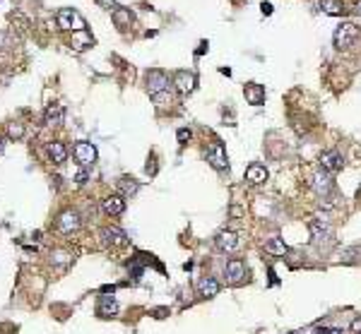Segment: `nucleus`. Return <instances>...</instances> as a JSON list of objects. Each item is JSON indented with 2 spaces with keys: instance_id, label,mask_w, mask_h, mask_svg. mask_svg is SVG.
I'll list each match as a JSON object with an SVG mask.
<instances>
[{
  "instance_id": "f257e3e1",
  "label": "nucleus",
  "mask_w": 361,
  "mask_h": 334,
  "mask_svg": "<svg viewBox=\"0 0 361 334\" xmlns=\"http://www.w3.org/2000/svg\"><path fill=\"white\" fill-rule=\"evenodd\" d=\"M359 36H361L359 27L351 24V22H344V24H339L335 29V48L337 51H347V48H351L354 43L359 41Z\"/></svg>"
},
{
  "instance_id": "f03ea898",
  "label": "nucleus",
  "mask_w": 361,
  "mask_h": 334,
  "mask_svg": "<svg viewBox=\"0 0 361 334\" xmlns=\"http://www.w3.org/2000/svg\"><path fill=\"white\" fill-rule=\"evenodd\" d=\"M205 159L212 169H217V171H227L229 169V161H227V149H224V144L222 142H212L205 151Z\"/></svg>"
},
{
  "instance_id": "7ed1b4c3",
  "label": "nucleus",
  "mask_w": 361,
  "mask_h": 334,
  "mask_svg": "<svg viewBox=\"0 0 361 334\" xmlns=\"http://www.w3.org/2000/svg\"><path fill=\"white\" fill-rule=\"evenodd\" d=\"M80 224H82V216H80V212H75V209H65L63 214L58 216L55 228H58V233L70 236V233H75L77 228H80Z\"/></svg>"
},
{
  "instance_id": "20e7f679",
  "label": "nucleus",
  "mask_w": 361,
  "mask_h": 334,
  "mask_svg": "<svg viewBox=\"0 0 361 334\" xmlns=\"http://www.w3.org/2000/svg\"><path fill=\"white\" fill-rule=\"evenodd\" d=\"M169 89V75H166L164 70H150L147 72V92H150V97H162V92Z\"/></svg>"
},
{
  "instance_id": "39448f33",
  "label": "nucleus",
  "mask_w": 361,
  "mask_h": 334,
  "mask_svg": "<svg viewBox=\"0 0 361 334\" xmlns=\"http://www.w3.org/2000/svg\"><path fill=\"white\" fill-rule=\"evenodd\" d=\"M58 27L60 29H85V20L80 17V12L73 8H63L58 10Z\"/></svg>"
},
{
  "instance_id": "423d86ee",
  "label": "nucleus",
  "mask_w": 361,
  "mask_h": 334,
  "mask_svg": "<svg viewBox=\"0 0 361 334\" xmlns=\"http://www.w3.org/2000/svg\"><path fill=\"white\" fill-rule=\"evenodd\" d=\"M73 154H75L77 163H80L82 169H87V166H92V163L97 161V147L89 144V142H77Z\"/></svg>"
},
{
  "instance_id": "0eeeda50",
  "label": "nucleus",
  "mask_w": 361,
  "mask_h": 334,
  "mask_svg": "<svg viewBox=\"0 0 361 334\" xmlns=\"http://www.w3.org/2000/svg\"><path fill=\"white\" fill-rule=\"evenodd\" d=\"M308 228H311V236H313V240L316 243H323V240H332V228H330V224L325 221V219H311V224H308Z\"/></svg>"
},
{
  "instance_id": "6e6552de",
  "label": "nucleus",
  "mask_w": 361,
  "mask_h": 334,
  "mask_svg": "<svg viewBox=\"0 0 361 334\" xmlns=\"http://www.w3.org/2000/svg\"><path fill=\"white\" fill-rule=\"evenodd\" d=\"M224 274H227V279L229 284H241V281L246 279V262L239 258H234L227 262V267H224Z\"/></svg>"
},
{
  "instance_id": "1a4fd4ad",
  "label": "nucleus",
  "mask_w": 361,
  "mask_h": 334,
  "mask_svg": "<svg viewBox=\"0 0 361 334\" xmlns=\"http://www.w3.org/2000/svg\"><path fill=\"white\" fill-rule=\"evenodd\" d=\"M214 243H217V248L222 250V253H236L241 245L239 236H236L234 231H219L217 238H214Z\"/></svg>"
},
{
  "instance_id": "9d476101",
  "label": "nucleus",
  "mask_w": 361,
  "mask_h": 334,
  "mask_svg": "<svg viewBox=\"0 0 361 334\" xmlns=\"http://www.w3.org/2000/svg\"><path fill=\"white\" fill-rule=\"evenodd\" d=\"M101 209L109 216H118L125 212V197L123 195H109L106 200H101Z\"/></svg>"
},
{
  "instance_id": "9b49d317",
  "label": "nucleus",
  "mask_w": 361,
  "mask_h": 334,
  "mask_svg": "<svg viewBox=\"0 0 361 334\" xmlns=\"http://www.w3.org/2000/svg\"><path fill=\"white\" fill-rule=\"evenodd\" d=\"M243 97H246V101H248L251 106H263L265 104V87L251 82V85L243 87Z\"/></svg>"
},
{
  "instance_id": "f8f14e48",
  "label": "nucleus",
  "mask_w": 361,
  "mask_h": 334,
  "mask_svg": "<svg viewBox=\"0 0 361 334\" xmlns=\"http://www.w3.org/2000/svg\"><path fill=\"white\" fill-rule=\"evenodd\" d=\"M320 169L328 173H335L342 169V154L337 149H330V151H323V156H320Z\"/></svg>"
},
{
  "instance_id": "ddd939ff",
  "label": "nucleus",
  "mask_w": 361,
  "mask_h": 334,
  "mask_svg": "<svg viewBox=\"0 0 361 334\" xmlns=\"http://www.w3.org/2000/svg\"><path fill=\"white\" fill-rule=\"evenodd\" d=\"M174 85L181 94H190L195 89V75L193 72H186V70H178L174 75Z\"/></svg>"
},
{
  "instance_id": "4468645a",
  "label": "nucleus",
  "mask_w": 361,
  "mask_h": 334,
  "mask_svg": "<svg viewBox=\"0 0 361 334\" xmlns=\"http://www.w3.org/2000/svg\"><path fill=\"white\" fill-rule=\"evenodd\" d=\"M311 185H313V190H316L318 195H328L330 190H332V176H330L328 171H320L313 176V181H311Z\"/></svg>"
},
{
  "instance_id": "2eb2a0df",
  "label": "nucleus",
  "mask_w": 361,
  "mask_h": 334,
  "mask_svg": "<svg viewBox=\"0 0 361 334\" xmlns=\"http://www.w3.org/2000/svg\"><path fill=\"white\" fill-rule=\"evenodd\" d=\"M246 181L251 185H260L267 181V169H265L263 163H251L248 169H246Z\"/></svg>"
},
{
  "instance_id": "dca6fc26",
  "label": "nucleus",
  "mask_w": 361,
  "mask_h": 334,
  "mask_svg": "<svg viewBox=\"0 0 361 334\" xmlns=\"http://www.w3.org/2000/svg\"><path fill=\"white\" fill-rule=\"evenodd\" d=\"M101 238H104L106 245H123L128 236H125V231H120L118 226H106L101 231Z\"/></svg>"
},
{
  "instance_id": "f3484780",
  "label": "nucleus",
  "mask_w": 361,
  "mask_h": 334,
  "mask_svg": "<svg viewBox=\"0 0 361 334\" xmlns=\"http://www.w3.org/2000/svg\"><path fill=\"white\" fill-rule=\"evenodd\" d=\"M63 118H65V111H63V106L60 104H51V106L46 108V125H51V128H55V125H60L63 123Z\"/></svg>"
},
{
  "instance_id": "a211bd4d",
  "label": "nucleus",
  "mask_w": 361,
  "mask_h": 334,
  "mask_svg": "<svg viewBox=\"0 0 361 334\" xmlns=\"http://www.w3.org/2000/svg\"><path fill=\"white\" fill-rule=\"evenodd\" d=\"M118 195H123V197H132V195L140 190V183L135 181V178H130V176H120L118 178Z\"/></svg>"
},
{
  "instance_id": "6ab92c4d",
  "label": "nucleus",
  "mask_w": 361,
  "mask_h": 334,
  "mask_svg": "<svg viewBox=\"0 0 361 334\" xmlns=\"http://www.w3.org/2000/svg\"><path fill=\"white\" fill-rule=\"evenodd\" d=\"M97 313L101 315V317H113V315L118 313V303L113 301L111 296H101V298H99Z\"/></svg>"
},
{
  "instance_id": "aec40b11",
  "label": "nucleus",
  "mask_w": 361,
  "mask_h": 334,
  "mask_svg": "<svg viewBox=\"0 0 361 334\" xmlns=\"http://www.w3.org/2000/svg\"><path fill=\"white\" fill-rule=\"evenodd\" d=\"M111 17H113V24H116L118 29H125V27H130L132 12L128 10V8H116V10L111 12Z\"/></svg>"
},
{
  "instance_id": "412c9836",
  "label": "nucleus",
  "mask_w": 361,
  "mask_h": 334,
  "mask_svg": "<svg viewBox=\"0 0 361 334\" xmlns=\"http://www.w3.org/2000/svg\"><path fill=\"white\" fill-rule=\"evenodd\" d=\"M48 156H51L53 163H63L67 159L65 144H63V142H51V144H48Z\"/></svg>"
},
{
  "instance_id": "4be33fe9",
  "label": "nucleus",
  "mask_w": 361,
  "mask_h": 334,
  "mask_svg": "<svg viewBox=\"0 0 361 334\" xmlns=\"http://www.w3.org/2000/svg\"><path fill=\"white\" fill-rule=\"evenodd\" d=\"M200 293L205 296V298H214L219 293V281L214 277H205V279L200 281Z\"/></svg>"
},
{
  "instance_id": "5701e85b",
  "label": "nucleus",
  "mask_w": 361,
  "mask_h": 334,
  "mask_svg": "<svg viewBox=\"0 0 361 334\" xmlns=\"http://www.w3.org/2000/svg\"><path fill=\"white\" fill-rule=\"evenodd\" d=\"M265 253H270V255H286L289 253V248L284 245V240L282 238H270L267 243H265Z\"/></svg>"
},
{
  "instance_id": "b1692460",
  "label": "nucleus",
  "mask_w": 361,
  "mask_h": 334,
  "mask_svg": "<svg viewBox=\"0 0 361 334\" xmlns=\"http://www.w3.org/2000/svg\"><path fill=\"white\" fill-rule=\"evenodd\" d=\"M320 10L325 15H342L344 5H342V0H320Z\"/></svg>"
},
{
  "instance_id": "393cba45",
  "label": "nucleus",
  "mask_w": 361,
  "mask_h": 334,
  "mask_svg": "<svg viewBox=\"0 0 361 334\" xmlns=\"http://www.w3.org/2000/svg\"><path fill=\"white\" fill-rule=\"evenodd\" d=\"M51 258H53V262H55V265H63V267L73 262V258H70L67 253H63V250H55V253L51 255Z\"/></svg>"
},
{
  "instance_id": "a878e982",
  "label": "nucleus",
  "mask_w": 361,
  "mask_h": 334,
  "mask_svg": "<svg viewBox=\"0 0 361 334\" xmlns=\"http://www.w3.org/2000/svg\"><path fill=\"white\" fill-rule=\"evenodd\" d=\"M8 135H10V137H15V140H20V137L24 135V125H22V123H10Z\"/></svg>"
},
{
  "instance_id": "bb28decb",
  "label": "nucleus",
  "mask_w": 361,
  "mask_h": 334,
  "mask_svg": "<svg viewBox=\"0 0 361 334\" xmlns=\"http://www.w3.org/2000/svg\"><path fill=\"white\" fill-rule=\"evenodd\" d=\"M176 137H178V142H181V144H186V142L193 137V132H190L188 128H181L178 132H176Z\"/></svg>"
},
{
  "instance_id": "cd10ccee",
  "label": "nucleus",
  "mask_w": 361,
  "mask_h": 334,
  "mask_svg": "<svg viewBox=\"0 0 361 334\" xmlns=\"http://www.w3.org/2000/svg\"><path fill=\"white\" fill-rule=\"evenodd\" d=\"M87 178H89L87 169H80V171H77V176H75V183L77 185H85V183H87Z\"/></svg>"
},
{
  "instance_id": "c85d7f7f",
  "label": "nucleus",
  "mask_w": 361,
  "mask_h": 334,
  "mask_svg": "<svg viewBox=\"0 0 361 334\" xmlns=\"http://www.w3.org/2000/svg\"><path fill=\"white\" fill-rule=\"evenodd\" d=\"M97 3L99 8H104V10H111V8L116 10V0H97Z\"/></svg>"
},
{
  "instance_id": "c756f323",
  "label": "nucleus",
  "mask_w": 361,
  "mask_h": 334,
  "mask_svg": "<svg viewBox=\"0 0 361 334\" xmlns=\"http://www.w3.org/2000/svg\"><path fill=\"white\" fill-rule=\"evenodd\" d=\"M351 332H354V334H361V317L351 320Z\"/></svg>"
},
{
  "instance_id": "7c9ffc66",
  "label": "nucleus",
  "mask_w": 361,
  "mask_h": 334,
  "mask_svg": "<svg viewBox=\"0 0 361 334\" xmlns=\"http://www.w3.org/2000/svg\"><path fill=\"white\" fill-rule=\"evenodd\" d=\"M260 10H263V15H272V5H270V3H263Z\"/></svg>"
},
{
  "instance_id": "2f4dec72",
  "label": "nucleus",
  "mask_w": 361,
  "mask_h": 334,
  "mask_svg": "<svg viewBox=\"0 0 361 334\" xmlns=\"http://www.w3.org/2000/svg\"><path fill=\"white\" fill-rule=\"evenodd\" d=\"M150 161H152V163H147V173H152V176H154V173H157V163H154V156L150 159Z\"/></svg>"
},
{
  "instance_id": "473e14b6",
  "label": "nucleus",
  "mask_w": 361,
  "mask_h": 334,
  "mask_svg": "<svg viewBox=\"0 0 361 334\" xmlns=\"http://www.w3.org/2000/svg\"><path fill=\"white\" fill-rule=\"evenodd\" d=\"M205 51H207V41H202V43H200V48L195 51V55H202Z\"/></svg>"
},
{
  "instance_id": "72a5a7b5",
  "label": "nucleus",
  "mask_w": 361,
  "mask_h": 334,
  "mask_svg": "<svg viewBox=\"0 0 361 334\" xmlns=\"http://www.w3.org/2000/svg\"><path fill=\"white\" fill-rule=\"evenodd\" d=\"M356 12H359V15H361V3H359V5H356Z\"/></svg>"
}]
</instances>
